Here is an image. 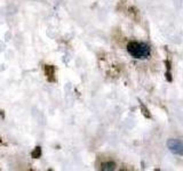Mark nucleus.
Instances as JSON below:
<instances>
[{"label":"nucleus","instance_id":"f257e3e1","mask_svg":"<svg viewBox=\"0 0 183 171\" xmlns=\"http://www.w3.org/2000/svg\"><path fill=\"white\" fill-rule=\"evenodd\" d=\"M127 51L130 56L136 59H145L151 55V48L145 42L130 41L127 43Z\"/></svg>","mask_w":183,"mask_h":171},{"label":"nucleus","instance_id":"f03ea898","mask_svg":"<svg viewBox=\"0 0 183 171\" xmlns=\"http://www.w3.org/2000/svg\"><path fill=\"white\" fill-rule=\"evenodd\" d=\"M166 145L173 154L183 156V142H181L180 139L170 138L167 140Z\"/></svg>","mask_w":183,"mask_h":171},{"label":"nucleus","instance_id":"7ed1b4c3","mask_svg":"<svg viewBox=\"0 0 183 171\" xmlns=\"http://www.w3.org/2000/svg\"><path fill=\"white\" fill-rule=\"evenodd\" d=\"M45 74L48 81L50 82L55 81V67L53 65H45Z\"/></svg>","mask_w":183,"mask_h":171},{"label":"nucleus","instance_id":"20e7f679","mask_svg":"<svg viewBox=\"0 0 183 171\" xmlns=\"http://www.w3.org/2000/svg\"><path fill=\"white\" fill-rule=\"evenodd\" d=\"M116 169V163L112 161H107L102 163V170L104 171H111Z\"/></svg>","mask_w":183,"mask_h":171},{"label":"nucleus","instance_id":"39448f33","mask_svg":"<svg viewBox=\"0 0 183 171\" xmlns=\"http://www.w3.org/2000/svg\"><path fill=\"white\" fill-rule=\"evenodd\" d=\"M140 109H141V112H142V114L144 115V118H146V119L151 118V114H150L149 110L146 109V106L144 105L142 102H140Z\"/></svg>","mask_w":183,"mask_h":171},{"label":"nucleus","instance_id":"423d86ee","mask_svg":"<svg viewBox=\"0 0 183 171\" xmlns=\"http://www.w3.org/2000/svg\"><path fill=\"white\" fill-rule=\"evenodd\" d=\"M128 12H130V16L132 17V18H134V20H137V17H139V10H137L136 7H130L128 8Z\"/></svg>","mask_w":183,"mask_h":171},{"label":"nucleus","instance_id":"0eeeda50","mask_svg":"<svg viewBox=\"0 0 183 171\" xmlns=\"http://www.w3.org/2000/svg\"><path fill=\"white\" fill-rule=\"evenodd\" d=\"M31 156H32L33 159H39L40 156H41V147L37 146L33 151L31 152Z\"/></svg>","mask_w":183,"mask_h":171},{"label":"nucleus","instance_id":"6e6552de","mask_svg":"<svg viewBox=\"0 0 183 171\" xmlns=\"http://www.w3.org/2000/svg\"><path fill=\"white\" fill-rule=\"evenodd\" d=\"M165 76H166V80L168 81V82H172V81H173V78H172V73H170V71H167L166 70Z\"/></svg>","mask_w":183,"mask_h":171},{"label":"nucleus","instance_id":"1a4fd4ad","mask_svg":"<svg viewBox=\"0 0 183 171\" xmlns=\"http://www.w3.org/2000/svg\"><path fill=\"white\" fill-rule=\"evenodd\" d=\"M165 65H166V70L167 71H170V61H165Z\"/></svg>","mask_w":183,"mask_h":171},{"label":"nucleus","instance_id":"9d476101","mask_svg":"<svg viewBox=\"0 0 183 171\" xmlns=\"http://www.w3.org/2000/svg\"><path fill=\"white\" fill-rule=\"evenodd\" d=\"M0 143H1V138H0Z\"/></svg>","mask_w":183,"mask_h":171}]
</instances>
